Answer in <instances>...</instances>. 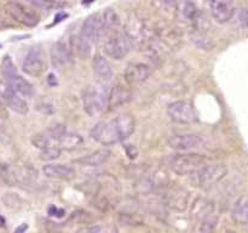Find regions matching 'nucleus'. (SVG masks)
I'll return each instance as SVG.
<instances>
[{
    "label": "nucleus",
    "mask_w": 248,
    "mask_h": 233,
    "mask_svg": "<svg viewBox=\"0 0 248 233\" xmlns=\"http://www.w3.org/2000/svg\"><path fill=\"white\" fill-rule=\"evenodd\" d=\"M48 215L50 216H53V217H63V216L65 215V211L63 210V209L61 208H57V206H51L50 209H48Z\"/></svg>",
    "instance_id": "cd10ccee"
},
{
    "label": "nucleus",
    "mask_w": 248,
    "mask_h": 233,
    "mask_svg": "<svg viewBox=\"0 0 248 233\" xmlns=\"http://www.w3.org/2000/svg\"><path fill=\"white\" fill-rule=\"evenodd\" d=\"M87 233H102V227L99 226H94V227H91L87 230Z\"/></svg>",
    "instance_id": "7c9ffc66"
},
{
    "label": "nucleus",
    "mask_w": 248,
    "mask_h": 233,
    "mask_svg": "<svg viewBox=\"0 0 248 233\" xmlns=\"http://www.w3.org/2000/svg\"><path fill=\"white\" fill-rule=\"evenodd\" d=\"M167 114L173 121L179 124H193L198 120V112L190 101L179 100L167 106Z\"/></svg>",
    "instance_id": "6e6552de"
},
{
    "label": "nucleus",
    "mask_w": 248,
    "mask_h": 233,
    "mask_svg": "<svg viewBox=\"0 0 248 233\" xmlns=\"http://www.w3.org/2000/svg\"><path fill=\"white\" fill-rule=\"evenodd\" d=\"M27 5L35 9L45 10V11H51V10L61 9L63 6V2H60L58 0H23Z\"/></svg>",
    "instance_id": "b1692460"
},
{
    "label": "nucleus",
    "mask_w": 248,
    "mask_h": 233,
    "mask_svg": "<svg viewBox=\"0 0 248 233\" xmlns=\"http://www.w3.org/2000/svg\"><path fill=\"white\" fill-rule=\"evenodd\" d=\"M211 15L218 23H228L234 17L232 1L228 0H210Z\"/></svg>",
    "instance_id": "4468645a"
},
{
    "label": "nucleus",
    "mask_w": 248,
    "mask_h": 233,
    "mask_svg": "<svg viewBox=\"0 0 248 233\" xmlns=\"http://www.w3.org/2000/svg\"><path fill=\"white\" fill-rule=\"evenodd\" d=\"M5 14L19 24L26 27H35L39 23V16L28 6L18 1H9L5 4Z\"/></svg>",
    "instance_id": "1a4fd4ad"
},
{
    "label": "nucleus",
    "mask_w": 248,
    "mask_h": 233,
    "mask_svg": "<svg viewBox=\"0 0 248 233\" xmlns=\"http://www.w3.org/2000/svg\"><path fill=\"white\" fill-rule=\"evenodd\" d=\"M43 172L46 177L58 180H72L75 176V170L64 164H46Z\"/></svg>",
    "instance_id": "6ab92c4d"
},
{
    "label": "nucleus",
    "mask_w": 248,
    "mask_h": 233,
    "mask_svg": "<svg viewBox=\"0 0 248 233\" xmlns=\"http://www.w3.org/2000/svg\"><path fill=\"white\" fill-rule=\"evenodd\" d=\"M1 73L5 83L12 90L23 97H31L34 94V87L31 83L17 73L16 67L10 56H4L1 61Z\"/></svg>",
    "instance_id": "39448f33"
},
{
    "label": "nucleus",
    "mask_w": 248,
    "mask_h": 233,
    "mask_svg": "<svg viewBox=\"0 0 248 233\" xmlns=\"http://www.w3.org/2000/svg\"><path fill=\"white\" fill-rule=\"evenodd\" d=\"M188 192L186 189L174 187L167 192L165 196V201H166V205L171 206L174 210L183 211L188 206Z\"/></svg>",
    "instance_id": "a211bd4d"
},
{
    "label": "nucleus",
    "mask_w": 248,
    "mask_h": 233,
    "mask_svg": "<svg viewBox=\"0 0 248 233\" xmlns=\"http://www.w3.org/2000/svg\"><path fill=\"white\" fill-rule=\"evenodd\" d=\"M202 138L196 133H177L170 137L169 146L174 150L188 152L202 145Z\"/></svg>",
    "instance_id": "f8f14e48"
},
{
    "label": "nucleus",
    "mask_w": 248,
    "mask_h": 233,
    "mask_svg": "<svg viewBox=\"0 0 248 233\" xmlns=\"http://www.w3.org/2000/svg\"><path fill=\"white\" fill-rule=\"evenodd\" d=\"M0 99L15 113L21 114V116H24V114L28 113L29 108L26 100L23 99V96L17 94L15 90H12L6 83L5 84L4 83H0Z\"/></svg>",
    "instance_id": "9b49d317"
},
{
    "label": "nucleus",
    "mask_w": 248,
    "mask_h": 233,
    "mask_svg": "<svg viewBox=\"0 0 248 233\" xmlns=\"http://www.w3.org/2000/svg\"><path fill=\"white\" fill-rule=\"evenodd\" d=\"M162 1L166 2V4H167V2H170V1H171V0H162Z\"/></svg>",
    "instance_id": "72a5a7b5"
},
{
    "label": "nucleus",
    "mask_w": 248,
    "mask_h": 233,
    "mask_svg": "<svg viewBox=\"0 0 248 233\" xmlns=\"http://www.w3.org/2000/svg\"><path fill=\"white\" fill-rule=\"evenodd\" d=\"M5 226V218L2 216H0V227H4Z\"/></svg>",
    "instance_id": "473e14b6"
},
{
    "label": "nucleus",
    "mask_w": 248,
    "mask_h": 233,
    "mask_svg": "<svg viewBox=\"0 0 248 233\" xmlns=\"http://www.w3.org/2000/svg\"><path fill=\"white\" fill-rule=\"evenodd\" d=\"M132 99V92H131L130 87L125 86L123 84H116L109 90V101H108V108L115 109L119 107L124 106L127 102L131 101Z\"/></svg>",
    "instance_id": "2eb2a0df"
},
{
    "label": "nucleus",
    "mask_w": 248,
    "mask_h": 233,
    "mask_svg": "<svg viewBox=\"0 0 248 233\" xmlns=\"http://www.w3.org/2000/svg\"><path fill=\"white\" fill-rule=\"evenodd\" d=\"M124 148H125L126 153H127V155L131 158V159H135V158L137 157L138 150L133 145H126V146H124Z\"/></svg>",
    "instance_id": "c85d7f7f"
},
{
    "label": "nucleus",
    "mask_w": 248,
    "mask_h": 233,
    "mask_svg": "<svg viewBox=\"0 0 248 233\" xmlns=\"http://www.w3.org/2000/svg\"><path fill=\"white\" fill-rule=\"evenodd\" d=\"M205 162L206 158L202 154L183 152L172 158L170 166L174 174L184 176V175L195 174L202 165H205Z\"/></svg>",
    "instance_id": "423d86ee"
},
{
    "label": "nucleus",
    "mask_w": 248,
    "mask_h": 233,
    "mask_svg": "<svg viewBox=\"0 0 248 233\" xmlns=\"http://www.w3.org/2000/svg\"><path fill=\"white\" fill-rule=\"evenodd\" d=\"M110 155V150H107V148H103V150H94L91 154L86 155V157L81 158V159H78L77 163H79L81 165H86V166H101V165L106 164L108 162Z\"/></svg>",
    "instance_id": "aec40b11"
},
{
    "label": "nucleus",
    "mask_w": 248,
    "mask_h": 233,
    "mask_svg": "<svg viewBox=\"0 0 248 233\" xmlns=\"http://www.w3.org/2000/svg\"><path fill=\"white\" fill-rule=\"evenodd\" d=\"M103 31H102L101 16L98 15L89 16L82 23L79 35L70 40V48H72L73 52L75 51L78 56L81 58L89 57L91 53L92 45L98 41Z\"/></svg>",
    "instance_id": "f03ea898"
},
{
    "label": "nucleus",
    "mask_w": 248,
    "mask_h": 233,
    "mask_svg": "<svg viewBox=\"0 0 248 233\" xmlns=\"http://www.w3.org/2000/svg\"><path fill=\"white\" fill-rule=\"evenodd\" d=\"M232 220L240 226L248 227V199L239 201L232 210Z\"/></svg>",
    "instance_id": "5701e85b"
},
{
    "label": "nucleus",
    "mask_w": 248,
    "mask_h": 233,
    "mask_svg": "<svg viewBox=\"0 0 248 233\" xmlns=\"http://www.w3.org/2000/svg\"><path fill=\"white\" fill-rule=\"evenodd\" d=\"M51 58L56 67H65L72 65L73 62V50L70 45H67L64 41H58L52 46L51 50Z\"/></svg>",
    "instance_id": "f3484780"
},
{
    "label": "nucleus",
    "mask_w": 248,
    "mask_h": 233,
    "mask_svg": "<svg viewBox=\"0 0 248 233\" xmlns=\"http://www.w3.org/2000/svg\"><path fill=\"white\" fill-rule=\"evenodd\" d=\"M53 142H55V141L52 140V137H51L47 133H35V135L31 137V143H33V146L40 150H46V148L51 147V146H55L56 143H53Z\"/></svg>",
    "instance_id": "393cba45"
},
{
    "label": "nucleus",
    "mask_w": 248,
    "mask_h": 233,
    "mask_svg": "<svg viewBox=\"0 0 248 233\" xmlns=\"http://www.w3.org/2000/svg\"><path fill=\"white\" fill-rule=\"evenodd\" d=\"M46 68H47V65H46L45 53L43 49L39 46L31 48L24 56L23 63H22L23 72L31 77H40L44 74Z\"/></svg>",
    "instance_id": "9d476101"
},
{
    "label": "nucleus",
    "mask_w": 248,
    "mask_h": 233,
    "mask_svg": "<svg viewBox=\"0 0 248 233\" xmlns=\"http://www.w3.org/2000/svg\"><path fill=\"white\" fill-rule=\"evenodd\" d=\"M136 129V120L131 114H120L110 120L99 121L90 131L92 140L103 146H111L127 140Z\"/></svg>",
    "instance_id": "f257e3e1"
},
{
    "label": "nucleus",
    "mask_w": 248,
    "mask_h": 233,
    "mask_svg": "<svg viewBox=\"0 0 248 233\" xmlns=\"http://www.w3.org/2000/svg\"><path fill=\"white\" fill-rule=\"evenodd\" d=\"M84 140L79 133H70V131H64L62 135L58 137L56 141V145L61 148L62 150H73L79 148L82 145Z\"/></svg>",
    "instance_id": "412c9836"
},
{
    "label": "nucleus",
    "mask_w": 248,
    "mask_h": 233,
    "mask_svg": "<svg viewBox=\"0 0 248 233\" xmlns=\"http://www.w3.org/2000/svg\"><path fill=\"white\" fill-rule=\"evenodd\" d=\"M240 22L242 23V26L248 27V9H244L240 12Z\"/></svg>",
    "instance_id": "c756f323"
},
{
    "label": "nucleus",
    "mask_w": 248,
    "mask_h": 233,
    "mask_svg": "<svg viewBox=\"0 0 248 233\" xmlns=\"http://www.w3.org/2000/svg\"><path fill=\"white\" fill-rule=\"evenodd\" d=\"M136 187H137V189L140 193H148V192L154 189V183H153L152 180L148 179V177H143V179H140V181H138Z\"/></svg>",
    "instance_id": "bb28decb"
},
{
    "label": "nucleus",
    "mask_w": 248,
    "mask_h": 233,
    "mask_svg": "<svg viewBox=\"0 0 248 233\" xmlns=\"http://www.w3.org/2000/svg\"><path fill=\"white\" fill-rule=\"evenodd\" d=\"M228 174V167L223 164L202 165L195 172V183L200 188L207 189L215 186Z\"/></svg>",
    "instance_id": "0eeeda50"
},
{
    "label": "nucleus",
    "mask_w": 248,
    "mask_h": 233,
    "mask_svg": "<svg viewBox=\"0 0 248 233\" xmlns=\"http://www.w3.org/2000/svg\"><path fill=\"white\" fill-rule=\"evenodd\" d=\"M152 74V69L148 65L140 62L130 63L125 69L124 77L128 85H138L148 80Z\"/></svg>",
    "instance_id": "ddd939ff"
},
{
    "label": "nucleus",
    "mask_w": 248,
    "mask_h": 233,
    "mask_svg": "<svg viewBox=\"0 0 248 233\" xmlns=\"http://www.w3.org/2000/svg\"><path fill=\"white\" fill-rule=\"evenodd\" d=\"M92 67H93V73L96 75L97 80L103 84H108L114 77L113 66L109 62L108 58L104 56L97 55L94 56L93 62H92Z\"/></svg>",
    "instance_id": "dca6fc26"
},
{
    "label": "nucleus",
    "mask_w": 248,
    "mask_h": 233,
    "mask_svg": "<svg viewBox=\"0 0 248 233\" xmlns=\"http://www.w3.org/2000/svg\"><path fill=\"white\" fill-rule=\"evenodd\" d=\"M6 26H7L6 21H5L4 17H2L1 15H0V28H4V27H6Z\"/></svg>",
    "instance_id": "2f4dec72"
},
{
    "label": "nucleus",
    "mask_w": 248,
    "mask_h": 233,
    "mask_svg": "<svg viewBox=\"0 0 248 233\" xmlns=\"http://www.w3.org/2000/svg\"><path fill=\"white\" fill-rule=\"evenodd\" d=\"M109 90L107 84L97 83L96 85L85 87L82 91V104L90 116H96L108 108Z\"/></svg>",
    "instance_id": "7ed1b4c3"
},
{
    "label": "nucleus",
    "mask_w": 248,
    "mask_h": 233,
    "mask_svg": "<svg viewBox=\"0 0 248 233\" xmlns=\"http://www.w3.org/2000/svg\"><path fill=\"white\" fill-rule=\"evenodd\" d=\"M102 22V31L103 33H108V32L114 31V29L119 28V24H120V19H119L118 15L114 10L107 9L104 10V12L102 14L101 17Z\"/></svg>",
    "instance_id": "4be33fe9"
},
{
    "label": "nucleus",
    "mask_w": 248,
    "mask_h": 233,
    "mask_svg": "<svg viewBox=\"0 0 248 233\" xmlns=\"http://www.w3.org/2000/svg\"><path fill=\"white\" fill-rule=\"evenodd\" d=\"M131 48H132V39L127 32L118 28L106 33L104 52L110 58L116 61L123 60L130 52Z\"/></svg>",
    "instance_id": "20e7f679"
},
{
    "label": "nucleus",
    "mask_w": 248,
    "mask_h": 233,
    "mask_svg": "<svg viewBox=\"0 0 248 233\" xmlns=\"http://www.w3.org/2000/svg\"><path fill=\"white\" fill-rule=\"evenodd\" d=\"M61 153H62V150L58 146H51V147L41 150L40 159L45 160V162H51V160H55L57 158H60Z\"/></svg>",
    "instance_id": "a878e982"
}]
</instances>
